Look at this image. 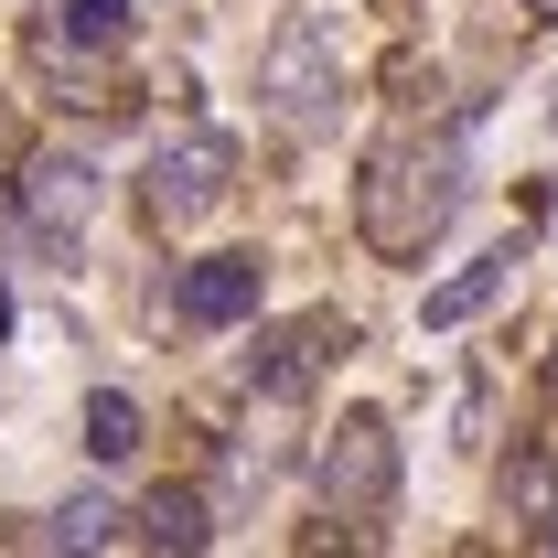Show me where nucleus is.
<instances>
[{
	"mask_svg": "<svg viewBox=\"0 0 558 558\" xmlns=\"http://www.w3.org/2000/svg\"><path fill=\"white\" fill-rule=\"evenodd\" d=\"M312 344H323L312 323H279V333H258V344H247V387H269V398H301V387H312Z\"/></svg>",
	"mask_w": 558,
	"mask_h": 558,
	"instance_id": "8",
	"label": "nucleus"
},
{
	"mask_svg": "<svg viewBox=\"0 0 558 558\" xmlns=\"http://www.w3.org/2000/svg\"><path fill=\"white\" fill-rule=\"evenodd\" d=\"M451 205H462V150L451 140L429 150V130H398L365 161V183H354V215H365L376 258H429V236L451 226Z\"/></svg>",
	"mask_w": 558,
	"mask_h": 558,
	"instance_id": "1",
	"label": "nucleus"
},
{
	"mask_svg": "<svg viewBox=\"0 0 558 558\" xmlns=\"http://www.w3.org/2000/svg\"><path fill=\"white\" fill-rule=\"evenodd\" d=\"M54 33L86 44V54H119V44H130V0H65V11H54Z\"/></svg>",
	"mask_w": 558,
	"mask_h": 558,
	"instance_id": "11",
	"label": "nucleus"
},
{
	"mask_svg": "<svg viewBox=\"0 0 558 558\" xmlns=\"http://www.w3.org/2000/svg\"><path fill=\"white\" fill-rule=\"evenodd\" d=\"M172 301H183V323L226 333V323H247V312H258V258H194Z\"/></svg>",
	"mask_w": 558,
	"mask_h": 558,
	"instance_id": "6",
	"label": "nucleus"
},
{
	"mask_svg": "<svg viewBox=\"0 0 558 558\" xmlns=\"http://www.w3.org/2000/svg\"><path fill=\"white\" fill-rule=\"evenodd\" d=\"M226 194H236V140L226 130H183L150 150V215L161 226H205Z\"/></svg>",
	"mask_w": 558,
	"mask_h": 558,
	"instance_id": "3",
	"label": "nucleus"
},
{
	"mask_svg": "<svg viewBox=\"0 0 558 558\" xmlns=\"http://www.w3.org/2000/svg\"><path fill=\"white\" fill-rule=\"evenodd\" d=\"M548 387H558V344H548Z\"/></svg>",
	"mask_w": 558,
	"mask_h": 558,
	"instance_id": "14",
	"label": "nucleus"
},
{
	"mask_svg": "<svg viewBox=\"0 0 558 558\" xmlns=\"http://www.w3.org/2000/svg\"><path fill=\"white\" fill-rule=\"evenodd\" d=\"M86 451H97V462H130L140 451V398L97 387V398H86Z\"/></svg>",
	"mask_w": 558,
	"mask_h": 558,
	"instance_id": "10",
	"label": "nucleus"
},
{
	"mask_svg": "<svg viewBox=\"0 0 558 558\" xmlns=\"http://www.w3.org/2000/svg\"><path fill=\"white\" fill-rule=\"evenodd\" d=\"M312 484H323V505H333V515H376V505L398 494V440H387V418H376V409H354L344 429L323 440Z\"/></svg>",
	"mask_w": 558,
	"mask_h": 558,
	"instance_id": "4",
	"label": "nucleus"
},
{
	"mask_svg": "<svg viewBox=\"0 0 558 558\" xmlns=\"http://www.w3.org/2000/svg\"><path fill=\"white\" fill-rule=\"evenodd\" d=\"M548 119H558V108H548Z\"/></svg>",
	"mask_w": 558,
	"mask_h": 558,
	"instance_id": "15",
	"label": "nucleus"
},
{
	"mask_svg": "<svg viewBox=\"0 0 558 558\" xmlns=\"http://www.w3.org/2000/svg\"><path fill=\"white\" fill-rule=\"evenodd\" d=\"M140 537H150V548H205V537H215V526H205V494H150Z\"/></svg>",
	"mask_w": 558,
	"mask_h": 558,
	"instance_id": "12",
	"label": "nucleus"
},
{
	"mask_svg": "<svg viewBox=\"0 0 558 558\" xmlns=\"http://www.w3.org/2000/svg\"><path fill=\"white\" fill-rule=\"evenodd\" d=\"M86 215H97V161L44 150V161L22 172V226H33V236H75Z\"/></svg>",
	"mask_w": 558,
	"mask_h": 558,
	"instance_id": "5",
	"label": "nucleus"
},
{
	"mask_svg": "<svg viewBox=\"0 0 558 558\" xmlns=\"http://www.w3.org/2000/svg\"><path fill=\"white\" fill-rule=\"evenodd\" d=\"M258 97H269L290 130H323L333 97H344V54H333V33H323V22H279L269 65H258Z\"/></svg>",
	"mask_w": 558,
	"mask_h": 558,
	"instance_id": "2",
	"label": "nucleus"
},
{
	"mask_svg": "<svg viewBox=\"0 0 558 558\" xmlns=\"http://www.w3.org/2000/svg\"><path fill=\"white\" fill-rule=\"evenodd\" d=\"M108 537H119V505L108 494H65L44 515V548H108Z\"/></svg>",
	"mask_w": 558,
	"mask_h": 558,
	"instance_id": "9",
	"label": "nucleus"
},
{
	"mask_svg": "<svg viewBox=\"0 0 558 558\" xmlns=\"http://www.w3.org/2000/svg\"><path fill=\"white\" fill-rule=\"evenodd\" d=\"M505 279H515V247H494V258H473L462 279H440V290H429V333H462L473 312H494Z\"/></svg>",
	"mask_w": 558,
	"mask_h": 558,
	"instance_id": "7",
	"label": "nucleus"
},
{
	"mask_svg": "<svg viewBox=\"0 0 558 558\" xmlns=\"http://www.w3.org/2000/svg\"><path fill=\"white\" fill-rule=\"evenodd\" d=\"M526 11H537V22H558V0H526Z\"/></svg>",
	"mask_w": 558,
	"mask_h": 558,
	"instance_id": "13",
	"label": "nucleus"
}]
</instances>
